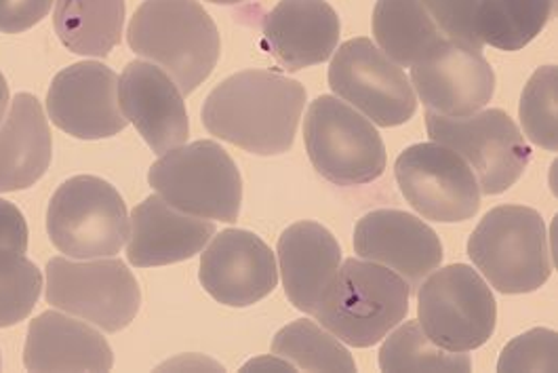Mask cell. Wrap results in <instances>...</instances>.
<instances>
[{"label":"cell","mask_w":558,"mask_h":373,"mask_svg":"<svg viewBox=\"0 0 558 373\" xmlns=\"http://www.w3.org/2000/svg\"><path fill=\"white\" fill-rule=\"evenodd\" d=\"M49 119L78 140L114 137L126 127L119 101V76L101 62L63 68L47 94Z\"/></svg>","instance_id":"5bb4252c"},{"label":"cell","mask_w":558,"mask_h":373,"mask_svg":"<svg viewBox=\"0 0 558 373\" xmlns=\"http://www.w3.org/2000/svg\"><path fill=\"white\" fill-rule=\"evenodd\" d=\"M381 372H470L472 361L465 352H451L436 346L420 321L403 325L384 338L379 350Z\"/></svg>","instance_id":"4316f807"},{"label":"cell","mask_w":558,"mask_h":373,"mask_svg":"<svg viewBox=\"0 0 558 373\" xmlns=\"http://www.w3.org/2000/svg\"><path fill=\"white\" fill-rule=\"evenodd\" d=\"M56 0H0V32L20 34L43 22Z\"/></svg>","instance_id":"1f68e13d"},{"label":"cell","mask_w":558,"mask_h":373,"mask_svg":"<svg viewBox=\"0 0 558 373\" xmlns=\"http://www.w3.org/2000/svg\"><path fill=\"white\" fill-rule=\"evenodd\" d=\"M28 251V224L24 214L9 201L0 198V253Z\"/></svg>","instance_id":"d6a6232c"},{"label":"cell","mask_w":558,"mask_h":373,"mask_svg":"<svg viewBox=\"0 0 558 373\" xmlns=\"http://www.w3.org/2000/svg\"><path fill=\"white\" fill-rule=\"evenodd\" d=\"M272 354L304 372H356L352 354L323 325L302 318L275 336Z\"/></svg>","instance_id":"484cf974"},{"label":"cell","mask_w":558,"mask_h":373,"mask_svg":"<svg viewBox=\"0 0 558 373\" xmlns=\"http://www.w3.org/2000/svg\"><path fill=\"white\" fill-rule=\"evenodd\" d=\"M214 237L211 219L187 216L153 194L131 214L126 260L137 268L184 262L201 253Z\"/></svg>","instance_id":"ac0fdd59"},{"label":"cell","mask_w":558,"mask_h":373,"mask_svg":"<svg viewBox=\"0 0 558 373\" xmlns=\"http://www.w3.org/2000/svg\"><path fill=\"white\" fill-rule=\"evenodd\" d=\"M558 336L546 327L529 329L508 344L497 361V372H557Z\"/></svg>","instance_id":"f546056e"},{"label":"cell","mask_w":558,"mask_h":373,"mask_svg":"<svg viewBox=\"0 0 558 373\" xmlns=\"http://www.w3.org/2000/svg\"><path fill=\"white\" fill-rule=\"evenodd\" d=\"M422 4L447 38L474 51H483L485 45L476 32L478 0H422Z\"/></svg>","instance_id":"4dcf8cb0"},{"label":"cell","mask_w":558,"mask_h":373,"mask_svg":"<svg viewBox=\"0 0 558 373\" xmlns=\"http://www.w3.org/2000/svg\"><path fill=\"white\" fill-rule=\"evenodd\" d=\"M148 182L171 207L194 218L236 221L243 180L236 163L211 140L173 148L156 160Z\"/></svg>","instance_id":"5b68a950"},{"label":"cell","mask_w":558,"mask_h":373,"mask_svg":"<svg viewBox=\"0 0 558 373\" xmlns=\"http://www.w3.org/2000/svg\"><path fill=\"white\" fill-rule=\"evenodd\" d=\"M119 190L95 176H74L56 190L47 209L51 243L76 260L112 257L129 239Z\"/></svg>","instance_id":"52a82bcc"},{"label":"cell","mask_w":558,"mask_h":373,"mask_svg":"<svg viewBox=\"0 0 558 373\" xmlns=\"http://www.w3.org/2000/svg\"><path fill=\"white\" fill-rule=\"evenodd\" d=\"M557 89V65H544L529 79L519 106L525 135L548 153L558 151Z\"/></svg>","instance_id":"83f0119b"},{"label":"cell","mask_w":558,"mask_h":373,"mask_svg":"<svg viewBox=\"0 0 558 373\" xmlns=\"http://www.w3.org/2000/svg\"><path fill=\"white\" fill-rule=\"evenodd\" d=\"M24 365L28 372H110L114 354L94 327L49 311L28 327Z\"/></svg>","instance_id":"ffe728a7"},{"label":"cell","mask_w":558,"mask_h":373,"mask_svg":"<svg viewBox=\"0 0 558 373\" xmlns=\"http://www.w3.org/2000/svg\"><path fill=\"white\" fill-rule=\"evenodd\" d=\"M395 176L407 203L422 218L456 224L474 218L481 207V186L462 156L451 148L424 142L397 158Z\"/></svg>","instance_id":"7c38bea8"},{"label":"cell","mask_w":558,"mask_h":373,"mask_svg":"<svg viewBox=\"0 0 558 373\" xmlns=\"http://www.w3.org/2000/svg\"><path fill=\"white\" fill-rule=\"evenodd\" d=\"M352 243L361 260L397 273L411 293L442 264V243L435 230L399 209H377L363 216Z\"/></svg>","instance_id":"2e32d148"},{"label":"cell","mask_w":558,"mask_h":373,"mask_svg":"<svg viewBox=\"0 0 558 373\" xmlns=\"http://www.w3.org/2000/svg\"><path fill=\"white\" fill-rule=\"evenodd\" d=\"M248 370H255V372H268V370H275V372H295V368L289 361L280 359L277 354L251 361V363L243 368V372H248Z\"/></svg>","instance_id":"836d02e7"},{"label":"cell","mask_w":558,"mask_h":373,"mask_svg":"<svg viewBox=\"0 0 558 373\" xmlns=\"http://www.w3.org/2000/svg\"><path fill=\"white\" fill-rule=\"evenodd\" d=\"M468 255L499 293H531L553 275L546 224L539 212L501 205L478 221Z\"/></svg>","instance_id":"277c9868"},{"label":"cell","mask_w":558,"mask_h":373,"mask_svg":"<svg viewBox=\"0 0 558 373\" xmlns=\"http://www.w3.org/2000/svg\"><path fill=\"white\" fill-rule=\"evenodd\" d=\"M411 85L430 112L470 117L492 101L496 74L481 51L442 38L411 65Z\"/></svg>","instance_id":"4fadbf2b"},{"label":"cell","mask_w":558,"mask_h":373,"mask_svg":"<svg viewBox=\"0 0 558 373\" xmlns=\"http://www.w3.org/2000/svg\"><path fill=\"white\" fill-rule=\"evenodd\" d=\"M377 47L401 68L422 60L436 43L447 38L422 0H377L373 9Z\"/></svg>","instance_id":"cb8c5ba5"},{"label":"cell","mask_w":558,"mask_h":373,"mask_svg":"<svg viewBox=\"0 0 558 373\" xmlns=\"http://www.w3.org/2000/svg\"><path fill=\"white\" fill-rule=\"evenodd\" d=\"M314 169L336 186H365L386 171V146L369 119L333 95L316 97L304 119Z\"/></svg>","instance_id":"8992f818"},{"label":"cell","mask_w":558,"mask_h":373,"mask_svg":"<svg viewBox=\"0 0 558 373\" xmlns=\"http://www.w3.org/2000/svg\"><path fill=\"white\" fill-rule=\"evenodd\" d=\"M411 289L397 273L369 260H345L327 285L314 318L340 342L369 348L409 314Z\"/></svg>","instance_id":"3957f363"},{"label":"cell","mask_w":558,"mask_h":373,"mask_svg":"<svg viewBox=\"0 0 558 373\" xmlns=\"http://www.w3.org/2000/svg\"><path fill=\"white\" fill-rule=\"evenodd\" d=\"M53 140L40 101L17 94L0 124V192L34 186L49 169Z\"/></svg>","instance_id":"7402d4cb"},{"label":"cell","mask_w":558,"mask_h":373,"mask_svg":"<svg viewBox=\"0 0 558 373\" xmlns=\"http://www.w3.org/2000/svg\"><path fill=\"white\" fill-rule=\"evenodd\" d=\"M420 287V325L436 346L451 352H470L494 336L496 298L472 266H438Z\"/></svg>","instance_id":"ba28073f"},{"label":"cell","mask_w":558,"mask_h":373,"mask_svg":"<svg viewBox=\"0 0 558 373\" xmlns=\"http://www.w3.org/2000/svg\"><path fill=\"white\" fill-rule=\"evenodd\" d=\"M7 106H9V85L0 72V121L4 119V112H7Z\"/></svg>","instance_id":"e575fe53"},{"label":"cell","mask_w":558,"mask_h":373,"mask_svg":"<svg viewBox=\"0 0 558 373\" xmlns=\"http://www.w3.org/2000/svg\"><path fill=\"white\" fill-rule=\"evenodd\" d=\"M277 251L289 302L298 311L314 314L341 266L338 239L318 221H298L280 234Z\"/></svg>","instance_id":"44dd1931"},{"label":"cell","mask_w":558,"mask_h":373,"mask_svg":"<svg viewBox=\"0 0 558 373\" xmlns=\"http://www.w3.org/2000/svg\"><path fill=\"white\" fill-rule=\"evenodd\" d=\"M43 289V275L22 253H0V327L26 321Z\"/></svg>","instance_id":"f1b7e54d"},{"label":"cell","mask_w":558,"mask_h":373,"mask_svg":"<svg viewBox=\"0 0 558 373\" xmlns=\"http://www.w3.org/2000/svg\"><path fill=\"white\" fill-rule=\"evenodd\" d=\"M119 101L124 119L135 124L156 155L186 144L190 123L184 94L155 63H126L119 79Z\"/></svg>","instance_id":"e0dca14e"},{"label":"cell","mask_w":558,"mask_h":373,"mask_svg":"<svg viewBox=\"0 0 558 373\" xmlns=\"http://www.w3.org/2000/svg\"><path fill=\"white\" fill-rule=\"evenodd\" d=\"M329 87L379 127L404 124L417 110V97L403 68L369 38H352L336 51Z\"/></svg>","instance_id":"8fae6325"},{"label":"cell","mask_w":558,"mask_h":373,"mask_svg":"<svg viewBox=\"0 0 558 373\" xmlns=\"http://www.w3.org/2000/svg\"><path fill=\"white\" fill-rule=\"evenodd\" d=\"M126 40L184 95L211 76L221 51L218 26L198 0H144L129 22Z\"/></svg>","instance_id":"7a4b0ae2"},{"label":"cell","mask_w":558,"mask_h":373,"mask_svg":"<svg viewBox=\"0 0 558 373\" xmlns=\"http://www.w3.org/2000/svg\"><path fill=\"white\" fill-rule=\"evenodd\" d=\"M306 97L304 85L293 79L245 70L207 95L203 124L211 135L251 155H284L293 148Z\"/></svg>","instance_id":"6da1fadb"},{"label":"cell","mask_w":558,"mask_h":373,"mask_svg":"<svg viewBox=\"0 0 558 373\" xmlns=\"http://www.w3.org/2000/svg\"><path fill=\"white\" fill-rule=\"evenodd\" d=\"M557 0H478L476 32L483 45L521 51L555 17Z\"/></svg>","instance_id":"d4e9b609"},{"label":"cell","mask_w":558,"mask_h":373,"mask_svg":"<svg viewBox=\"0 0 558 373\" xmlns=\"http://www.w3.org/2000/svg\"><path fill=\"white\" fill-rule=\"evenodd\" d=\"M47 302L106 334H117L137 316L142 291L121 260L53 257L47 264Z\"/></svg>","instance_id":"30bf717a"},{"label":"cell","mask_w":558,"mask_h":373,"mask_svg":"<svg viewBox=\"0 0 558 373\" xmlns=\"http://www.w3.org/2000/svg\"><path fill=\"white\" fill-rule=\"evenodd\" d=\"M430 140L451 148L474 171L481 194H501L514 186L531 163V148L517 123L499 108L470 117L426 112Z\"/></svg>","instance_id":"9c48e42d"},{"label":"cell","mask_w":558,"mask_h":373,"mask_svg":"<svg viewBox=\"0 0 558 373\" xmlns=\"http://www.w3.org/2000/svg\"><path fill=\"white\" fill-rule=\"evenodd\" d=\"M198 279L219 304L247 309L275 291L279 268L275 253L257 234L230 228L216 234L203 253Z\"/></svg>","instance_id":"9a60e30c"},{"label":"cell","mask_w":558,"mask_h":373,"mask_svg":"<svg viewBox=\"0 0 558 373\" xmlns=\"http://www.w3.org/2000/svg\"><path fill=\"white\" fill-rule=\"evenodd\" d=\"M53 24L68 51L106 58L123 36L124 0H56Z\"/></svg>","instance_id":"603a6c76"},{"label":"cell","mask_w":558,"mask_h":373,"mask_svg":"<svg viewBox=\"0 0 558 373\" xmlns=\"http://www.w3.org/2000/svg\"><path fill=\"white\" fill-rule=\"evenodd\" d=\"M0 368H2V361H0Z\"/></svg>","instance_id":"8d00e7d4"},{"label":"cell","mask_w":558,"mask_h":373,"mask_svg":"<svg viewBox=\"0 0 558 373\" xmlns=\"http://www.w3.org/2000/svg\"><path fill=\"white\" fill-rule=\"evenodd\" d=\"M214 4H241V2H248V0H207Z\"/></svg>","instance_id":"d590c367"},{"label":"cell","mask_w":558,"mask_h":373,"mask_svg":"<svg viewBox=\"0 0 558 373\" xmlns=\"http://www.w3.org/2000/svg\"><path fill=\"white\" fill-rule=\"evenodd\" d=\"M340 17L327 0H280L264 22L268 53L287 72L327 62L340 40Z\"/></svg>","instance_id":"d6986e66"}]
</instances>
